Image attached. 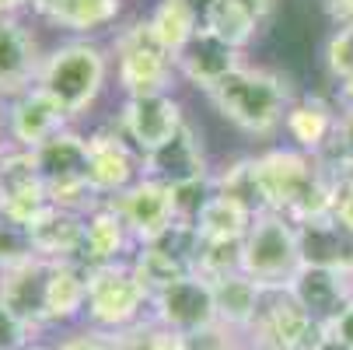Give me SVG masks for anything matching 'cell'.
Returning <instances> with one entry per match:
<instances>
[{
	"mask_svg": "<svg viewBox=\"0 0 353 350\" xmlns=\"http://www.w3.org/2000/svg\"><path fill=\"white\" fill-rule=\"evenodd\" d=\"M248 172L259 211L283 214L294 224L325 221L332 214L339 172L325 158L297 151V147H273L248 158Z\"/></svg>",
	"mask_w": 353,
	"mask_h": 350,
	"instance_id": "cell-1",
	"label": "cell"
},
{
	"mask_svg": "<svg viewBox=\"0 0 353 350\" xmlns=\"http://www.w3.org/2000/svg\"><path fill=\"white\" fill-rule=\"evenodd\" d=\"M207 98L234 130L248 137H273L283 130V116L297 95L280 70L241 64Z\"/></svg>",
	"mask_w": 353,
	"mask_h": 350,
	"instance_id": "cell-2",
	"label": "cell"
},
{
	"mask_svg": "<svg viewBox=\"0 0 353 350\" xmlns=\"http://www.w3.org/2000/svg\"><path fill=\"white\" fill-rule=\"evenodd\" d=\"M109 70H112L109 53L98 42L70 39V42H60L49 57H42L39 88L67 113V119H77L105 91Z\"/></svg>",
	"mask_w": 353,
	"mask_h": 350,
	"instance_id": "cell-3",
	"label": "cell"
},
{
	"mask_svg": "<svg viewBox=\"0 0 353 350\" xmlns=\"http://www.w3.org/2000/svg\"><path fill=\"white\" fill-rule=\"evenodd\" d=\"M301 266H305L301 228L283 214L259 211L252 217L248 235L241 238V273L263 291H287Z\"/></svg>",
	"mask_w": 353,
	"mask_h": 350,
	"instance_id": "cell-4",
	"label": "cell"
},
{
	"mask_svg": "<svg viewBox=\"0 0 353 350\" xmlns=\"http://www.w3.org/2000/svg\"><path fill=\"white\" fill-rule=\"evenodd\" d=\"M112 57H116V81L126 98L133 95H172L179 70L175 57L158 42V35L150 32V21H130L126 28L116 32L112 42Z\"/></svg>",
	"mask_w": 353,
	"mask_h": 350,
	"instance_id": "cell-5",
	"label": "cell"
},
{
	"mask_svg": "<svg viewBox=\"0 0 353 350\" xmlns=\"http://www.w3.org/2000/svg\"><path fill=\"white\" fill-rule=\"evenodd\" d=\"M84 315L98 333H123L150 315V294L137 280L130 260L88 270V305Z\"/></svg>",
	"mask_w": 353,
	"mask_h": 350,
	"instance_id": "cell-6",
	"label": "cell"
},
{
	"mask_svg": "<svg viewBox=\"0 0 353 350\" xmlns=\"http://www.w3.org/2000/svg\"><path fill=\"white\" fill-rule=\"evenodd\" d=\"M35 155V165L42 172V182L49 189V204L88 214L98 200L88 182V137L77 130H63L53 140H46Z\"/></svg>",
	"mask_w": 353,
	"mask_h": 350,
	"instance_id": "cell-7",
	"label": "cell"
},
{
	"mask_svg": "<svg viewBox=\"0 0 353 350\" xmlns=\"http://www.w3.org/2000/svg\"><path fill=\"white\" fill-rule=\"evenodd\" d=\"M150 319L185 340H199V336L214 333L221 326L214 284L192 273V277H182L161 287L158 294H150Z\"/></svg>",
	"mask_w": 353,
	"mask_h": 350,
	"instance_id": "cell-8",
	"label": "cell"
},
{
	"mask_svg": "<svg viewBox=\"0 0 353 350\" xmlns=\"http://www.w3.org/2000/svg\"><path fill=\"white\" fill-rule=\"evenodd\" d=\"M199 245H203V238H199L196 224L179 221L161 238L147 242V245H137L130 266H133L137 280L147 287V294H158L161 287H168V284L196 273Z\"/></svg>",
	"mask_w": 353,
	"mask_h": 350,
	"instance_id": "cell-9",
	"label": "cell"
},
{
	"mask_svg": "<svg viewBox=\"0 0 353 350\" xmlns=\"http://www.w3.org/2000/svg\"><path fill=\"white\" fill-rule=\"evenodd\" d=\"M185 109L175 95H133L119 109V130L130 140V147L143 158L150 151L165 147L179 130L185 126Z\"/></svg>",
	"mask_w": 353,
	"mask_h": 350,
	"instance_id": "cell-10",
	"label": "cell"
},
{
	"mask_svg": "<svg viewBox=\"0 0 353 350\" xmlns=\"http://www.w3.org/2000/svg\"><path fill=\"white\" fill-rule=\"evenodd\" d=\"M248 336H256L276 350H319L329 340V329L315 322L287 291H266L259 319L248 329Z\"/></svg>",
	"mask_w": 353,
	"mask_h": 350,
	"instance_id": "cell-11",
	"label": "cell"
},
{
	"mask_svg": "<svg viewBox=\"0 0 353 350\" xmlns=\"http://www.w3.org/2000/svg\"><path fill=\"white\" fill-rule=\"evenodd\" d=\"M109 204L119 211V217L126 221L130 235L137 245H147L161 238L172 224H179V204H175V189L158 182V179H147L140 175L126 193H119L116 200H109Z\"/></svg>",
	"mask_w": 353,
	"mask_h": 350,
	"instance_id": "cell-12",
	"label": "cell"
},
{
	"mask_svg": "<svg viewBox=\"0 0 353 350\" xmlns=\"http://www.w3.org/2000/svg\"><path fill=\"white\" fill-rule=\"evenodd\" d=\"M140 179V155L119 126L94 130L88 137V182L94 200H116Z\"/></svg>",
	"mask_w": 353,
	"mask_h": 350,
	"instance_id": "cell-13",
	"label": "cell"
},
{
	"mask_svg": "<svg viewBox=\"0 0 353 350\" xmlns=\"http://www.w3.org/2000/svg\"><path fill=\"white\" fill-rule=\"evenodd\" d=\"M0 204H4V221H14L21 228L49 207V189L32 151L8 147L0 155Z\"/></svg>",
	"mask_w": 353,
	"mask_h": 350,
	"instance_id": "cell-14",
	"label": "cell"
},
{
	"mask_svg": "<svg viewBox=\"0 0 353 350\" xmlns=\"http://www.w3.org/2000/svg\"><path fill=\"white\" fill-rule=\"evenodd\" d=\"M140 175L147 179H158L172 189L192 186V182H207L210 179V165L203 155V140H199L196 126L185 123L179 130V137H172L165 147L150 151L140 158Z\"/></svg>",
	"mask_w": 353,
	"mask_h": 350,
	"instance_id": "cell-15",
	"label": "cell"
},
{
	"mask_svg": "<svg viewBox=\"0 0 353 350\" xmlns=\"http://www.w3.org/2000/svg\"><path fill=\"white\" fill-rule=\"evenodd\" d=\"M287 294L305 309L315 322H322L329 329V322L343 312V305L353 298V273L336 270V266H319V263H305L297 270V277L290 280Z\"/></svg>",
	"mask_w": 353,
	"mask_h": 350,
	"instance_id": "cell-16",
	"label": "cell"
},
{
	"mask_svg": "<svg viewBox=\"0 0 353 350\" xmlns=\"http://www.w3.org/2000/svg\"><path fill=\"white\" fill-rule=\"evenodd\" d=\"M67 123H70L67 113L39 84L11 98V106H8V140L11 147H21V151H39L46 140L63 133Z\"/></svg>",
	"mask_w": 353,
	"mask_h": 350,
	"instance_id": "cell-17",
	"label": "cell"
},
{
	"mask_svg": "<svg viewBox=\"0 0 353 350\" xmlns=\"http://www.w3.org/2000/svg\"><path fill=\"white\" fill-rule=\"evenodd\" d=\"M42 57L18 14H0V98H18L39 84Z\"/></svg>",
	"mask_w": 353,
	"mask_h": 350,
	"instance_id": "cell-18",
	"label": "cell"
},
{
	"mask_svg": "<svg viewBox=\"0 0 353 350\" xmlns=\"http://www.w3.org/2000/svg\"><path fill=\"white\" fill-rule=\"evenodd\" d=\"M25 231L32 242V253L39 260H49V263H77L81 260V245H84V214L81 211L49 204L25 224Z\"/></svg>",
	"mask_w": 353,
	"mask_h": 350,
	"instance_id": "cell-19",
	"label": "cell"
},
{
	"mask_svg": "<svg viewBox=\"0 0 353 350\" xmlns=\"http://www.w3.org/2000/svg\"><path fill=\"white\" fill-rule=\"evenodd\" d=\"M130 249H137L126 221L119 217V211L109 200H98V204L84 214V245H81V266H105V263H123L133 260Z\"/></svg>",
	"mask_w": 353,
	"mask_h": 350,
	"instance_id": "cell-20",
	"label": "cell"
},
{
	"mask_svg": "<svg viewBox=\"0 0 353 350\" xmlns=\"http://www.w3.org/2000/svg\"><path fill=\"white\" fill-rule=\"evenodd\" d=\"M245 60L234 46H228L224 39H217L214 32H199L182 53L175 57V70H179V81L192 84L196 91L210 95L231 70H238Z\"/></svg>",
	"mask_w": 353,
	"mask_h": 350,
	"instance_id": "cell-21",
	"label": "cell"
},
{
	"mask_svg": "<svg viewBox=\"0 0 353 350\" xmlns=\"http://www.w3.org/2000/svg\"><path fill=\"white\" fill-rule=\"evenodd\" d=\"M49 270H53V263L39 260V256H32V260H25L18 266L0 270V302H4L11 312H18L25 322H32L35 329L39 326H49L46 322Z\"/></svg>",
	"mask_w": 353,
	"mask_h": 350,
	"instance_id": "cell-22",
	"label": "cell"
},
{
	"mask_svg": "<svg viewBox=\"0 0 353 350\" xmlns=\"http://www.w3.org/2000/svg\"><path fill=\"white\" fill-rule=\"evenodd\" d=\"M336 119H339V102H329L322 95H301L283 116V133L290 137V147L322 158L336 133Z\"/></svg>",
	"mask_w": 353,
	"mask_h": 350,
	"instance_id": "cell-23",
	"label": "cell"
},
{
	"mask_svg": "<svg viewBox=\"0 0 353 350\" xmlns=\"http://www.w3.org/2000/svg\"><path fill=\"white\" fill-rule=\"evenodd\" d=\"M207 18L210 0H158L154 11L147 14L150 32L172 57H179L199 32H207Z\"/></svg>",
	"mask_w": 353,
	"mask_h": 350,
	"instance_id": "cell-24",
	"label": "cell"
},
{
	"mask_svg": "<svg viewBox=\"0 0 353 350\" xmlns=\"http://www.w3.org/2000/svg\"><path fill=\"white\" fill-rule=\"evenodd\" d=\"M32 11L53 28L88 35L116 25V18L123 14V0H32Z\"/></svg>",
	"mask_w": 353,
	"mask_h": 350,
	"instance_id": "cell-25",
	"label": "cell"
},
{
	"mask_svg": "<svg viewBox=\"0 0 353 350\" xmlns=\"http://www.w3.org/2000/svg\"><path fill=\"white\" fill-rule=\"evenodd\" d=\"M256 214L259 211L248 207L245 200L214 189L210 200L192 217V224H196V231H199V238H203V242H241L248 235L252 217H256Z\"/></svg>",
	"mask_w": 353,
	"mask_h": 350,
	"instance_id": "cell-26",
	"label": "cell"
},
{
	"mask_svg": "<svg viewBox=\"0 0 353 350\" xmlns=\"http://www.w3.org/2000/svg\"><path fill=\"white\" fill-rule=\"evenodd\" d=\"M214 298H217V319L224 329H234V333H248L259 319V309H263V298L266 291L245 277V273H231L224 280H214Z\"/></svg>",
	"mask_w": 353,
	"mask_h": 350,
	"instance_id": "cell-27",
	"label": "cell"
},
{
	"mask_svg": "<svg viewBox=\"0 0 353 350\" xmlns=\"http://www.w3.org/2000/svg\"><path fill=\"white\" fill-rule=\"evenodd\" d=\"M88 305V270L81 263H53L46 287V322H70Z\"/></svg>",
	"mask_w": 353,
	"mask_h": 350,
	"instance_id": "cell-28",
	"label": "cell"
},
{
	"mask_svg": "<svg viewBox=\"0 0 353 350\" xmlns=\"http://www.w3.org/2000/svg\"><path fill=\"white\" fill-rule=\"evenodd\" d=\"M207 32H214L217 39H224L228 46H234L241 53L245 46L256 42V35L263 32V21L252 14L248 8H241L238 0H210Z\"/></svg>",
	"mask_w": 353,
	"mask_h": 350,
	"instance_id": "cell-29",
	"label": "cell"
},
{
	"mask_svg": "<svg viewBox=\"0 0 353 350\" xmlns=\"http://www.w3.org/2000/svg\"><path fill=\"white\" fill-rule=\"evenodd\" d=\"M325 70L336 81L339 106H353V21L339 25L325 42Z\"/></svg>",
	"mask_w": 353,
	"mask_h": 350,
	"instance_id": "cell-30",
	"label": "cell"
},
{
	"mask_svg": "<svg viewBox=\"0 0 353 350\" xmlns=\"http://www.w3.org/2000/svg\"><path fill=\"white\" fill-rule=\"evenodd\" d=\"M116 340V350H192V340L158 326L154 319H140L137 326L123 329V333H109Z\"/></svg>",
	"mask_w": 353,
	"mask_h": 350,
	"instance_id": "cell-31",
	"label": "cell"
},
{
	"mask_svg": "<svg viewBox=\"0 0 353 350\" xmlns=\"http://www.w3.org/2000/svg\"><path fill=\"white\" fill-rule=\"evenodd\" d=\"M196 273L210 284L231 273H241V242H203L199 245Z\"/></svg>",
	"mask_w": 353,
	"mask_h": 350,
	"instance_id": "cell-32",
	"label": "cell"
},
{
	"mask_svg": "<svg viewBox=\"0 0 353 350\" xmlns=\"http://www.w3.org/2000/svg\"><path fill=\"white\" fill-rule=\"evenodd\" d=\"M339 175L353 172V106H339V119H336V133L322 155Z\"/></svg>",
	"mask_w": 353,
	"mask_h": 350,
	"instance_id": "cell-33",
	"label": "cell"
},
{
	"mask_svg": "<svg viewBox=\"0 0 353 350\" xmlns=\"http://www.w3.org/2000/svg\"><path fill=\"white\" fill-rule=\"evenodd\" d=\"M32 242H28V231L14 221H4L0 217V270L8 266H18L25 260H32Z\"/></svg>",
	"mask_w": 353,
	"mask_h": 350,
	"instance_id": "cell-34",
	"label": "cell"
},
{
	"mask_svg": "<svg viewBox=\"0 0 353 350\" xmlns=\"http://www.w3.org/2000/svg\"><path fill=\"white\" fill-rule=\"evenodd\" d=\"M32 333H35L32 322H25L18 312H11L4 302H0V350H28Z\"/></svg>",
	"mask_w": 353,
	"mask_h": 350,
	"instance_id": "cell-35",
	"label": "cell"
},
{
	"mask_svg": "<svg viewBox=\"0 0 353 350\" xmlns=\"http://www.w3.org/2000/svg\"><path fill=\"white\" fill-rule=\"evenodd\" d=\"M332 224L339 231H346L353 238V172L350 175H339L336 182V200H332Z\"/></svg>",
	"mask_w": 353,
	"mask_h": 350,
	"instance_id": "cell-36",
	"label": "cell"
},
{
	"mask_svg": "<svg viewBox=\"0 0 353 350\" xmlns=\"http://www.w3.org/2000/svg\"><path fill=\"white\" fill-rule=\"evenodd\" d=\"M53 350H116V340L109 333H98V329H84L77 336H67L60 347Z\"/></svg>",
	"mask_w": 353,
	"mask_h": 350,
	"instance_id": "cell-37",
	"label": "cell"
},
{
	"mask_svg": "<svg viewBox=\"0 0 353 350\" xmlns=\"http://www.w3.org/2000/svg\"><path fill=\"white\" fill-rule=\"evenodd\" d=\"M329 336H332L343 350H353V298L343 305V312L329 322Z\"/></svg>",
	"mask_w": 353,
	"mask_h": 350,
	"instance_id": "cell-38",
	"label": "cell"
},
{
	"mask_svg": "<svg viewBox=\"0 0 353 350\" xmlns=\"http://www.w3.org/2000/svg\"><path fill=\"white\" fill-rule=\"evenodd\" d=\"M329 8H332V18H336L339 25L353 21V0H329Z\"/></svg>",
	"mask_w": 353,
	"mask_h": 350,
	"instance_id": "cell-39",
	"label": "cell"
},
{
	"mask_svg": "<svg viewBox=\"0 0 353 350\" xmlns=\"http://www.w3.org/2000/svg\"><path fill=\"white\" fill-rule=\"evenodd\" d=\"M25 8H32V0H0V14H18Z\"/></svg>",
	"mask_w": 353,
	"mask_h": 350,
	"instance_id": "cell-40",
	"label": "cell"
},
{
	"mask_svg": "<svg viewBox=\"0 0 353 350\" xmlns=\"http://www.w3.org/2000/svg\"><path fill=\"white\" fill-rule=\"evenodd\" d=\"M248 336V333H245ZM245 350H276V347H270V343H263V340H256V336H248L245 340Z\"/></svg>",
	"mask_w": 353,
	"mask_h": 350,
	"instance_id": "cell-41",
	"label": "cell"
},
{
	"mask_svg": "<svg viewBox=\"0 0 353 350\" xmlns=\"http://www.w3.org/2000/svg\"><path fill=\"white\" fill-rule=\"evenodd\" d=\"M319 350H343V347H339V343H336V340H332V336H329V340H325V343H322V347H319Z\"/></svg>",
	"mask_w": 353,
	"mask_h": 350,
	"instance_id": "cell-42",
	"label": "cell"
},
{
	"mask_svg": "<svg viewBox=\"0 0 353 350\" xmlns=\"http://www.w3.org/2000/svg\"><path fill=\"white\" fill-rule=\"evenodd\" d=\"M28 350H49V347H39V343H32V347H28Z\"/></svg>",
	"mask_w": 353,
	"mask_h": 350,
	"instance_id": "cell-43",
	"label": "cell"
},
{
	"mask_svg": "<svg viewBox=\"0 0 353 350\" xmlns=\"http://www.w3.org/2000/svg\"><path fill=\"white\" fill-rule=\"evenodd\" d=\"M0 217H4V204H0Z\"/></svg>",
	"mask_w": 353,
	"mask_h": 350,
	"instance_id": "cell-44",
	"label": "cell"
}]
</instances>
